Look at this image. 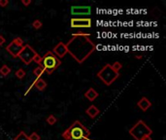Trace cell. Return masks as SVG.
Wrapping results in <instances>:
<instances>
[{"label":"cell","instance_id":"20","mask_svg":"<svg viewBox=\"0 0 166 140\" xmlns=\"http://www.w3.org/2000/svg\"><path fill=\"white\" fill-rule=\"evenodd\" d=\"M111 66H112V68H113L114 71H116V72L119 73V71L122 68V64L119 61H116V62H114Z\"/></svg>","mask_w":166,"mask_h":140},{"label":"cell","instance_id":"14","mask_svg":"<svg viewBox=\"0 0 166 140\" xmlns=\"http://www.w3.org/2000/svg\"><path fill=\"white\" fill-rule=\"evenodd\" d=\"M34 87H36L38 91L43 92V91H45V89L47 88V83H46V81L43 80V79H35Z\"/></svg>","mask_w":166,"mask_h":140},{"label":"cell","instance_id":"10","mask_svg":"<svg viewBox=\"0 0 166 140\" xmlns=\"http://www.w3.org/2000/svg\"><path fill=\"white\" fill-rule=\"evenodd\" d=\"M52 53L55 55L58 59H61V57H64L65 55L67 54V48H66V45L63 43V42H59L57 45H55L53 47Z\"/></svg>","mask_w":166,"mask_h":140},{"label":"cell","instance_id":"18","mask_svg":"<svg viewBox=\"0 0 166 140\" xmlns=\"http://www.w3.org/2000/svg\"><path fill=\"white\" fill-rule=\"evenodd\" d=\"M57 118L55 117L53 115H50V116H48L47 119H46V122L49 124L50 126H53V125H55V123H57Z\"/></svg>","mask_w":166,"mask_h":140},{"label":"cell","instance_id":"24","mask_svg":"<svg viewBox=\"0 0 166 140\" xmlns=\"http://www.w3.org/2000/svg\"><path fill=\"white\" fill-rule=\"evenodd\" d=\"M5 42H6V39L4 38L3 35H0V46H3L5 44Z\"/></svg>","mask_w":166,"mask_h":140},{"label":"cell","instance_id":"19","mask_svg":"<svg viewBox=\"0 0 166 140\" xmlns=\"http://www.w3.org/2000/svg\"><path fill=\"white\" fill-rule=\"evenodd\" d=\"M15 75H16V77L18 79H23L25 76V71L23 70V68H20V69H18L15 72Z\"/></svg>","mask_w":166,"mask_h":140},{"label":"cell","instance_id":"23","mask_svg":"<svg viewBox=\"0 0 166 140\" xmlns=\"http://www.w3.org/2000/svg\"><path fill=\"white\" fill-rule=\"evenodd\" d=\"M9 4V1L8 0H0V6L1 7H6L7 5Z\"/></svg>","mask_w":166,"mask_h":140},{"label":"cell","instance_id":"25","mask_svg":"<svg viewBox=\"0 0 166 140\" xmlns=\"http://www.w3.org/2000/svg\"><path fill=\"white\" fill-rule=\"evenodd\" d=\"M23 4L25 5V6H28V5L31 4V0H23Z\"/></svg>","mask_w":166,"mask_h":140},{"label":"cell","instance_id":"27","mask_svg":"<svg viewBox=\"0 0 166 140\" xmlns=\"http://www.w3.org/2000/svg\"><path fill=\"white\" fill-rule=\"evenodd\" d=\"M135 57H136V59H142V57H143V55H135Z\"/></svg>","mask_w":166,"mask_h":140},{"label":"cell","instance_id":"4","mask_svg":"<svg viewBox=\"0 0 166 140\" xmlns=\"http://www.w3.org/2000/svg\"><path fill=\"white\" fill-rule=\"evenodd\" d=\"M97 77L100 79L106 86H111L112 84L120 77V73L114 71L111 64L107 63V64H105L101 68V70H99L97 72Z\"/></svg>","mask_w":166,"mask_h":140},{"label":"cell","instance_id":"12","mask_svg":"<svg viewBox=\"0 0 166 140\" xmlns=\"http://www.w3.org/2000/svg\"><path fill=\"white\" fill-rule=\"evenodd\" d=\"M99 113H100V110H99L95 105H90L87 109H85V114L88 115V117H90L92 119L98 116Z\"/></svg>","mask_w":166,"mask_h":140},{"label":"cell","instance_id":"15","mask_svg":"<svg viewBox=\"0 0 166 140\" xmlns=\"http://www.w3.org/2000/svg\"><path fill=\"white\" fill-rule=\"evenodd\" d=\"M45 72H46V70H45V68L43 66H37L35 69L33 70V74L36 77V79H40V77H41Z\"/></svg>","mask_w":166,"mask_h":140},{"label":"cell","instance_id":"9","mask_svg":"<svg viewBox=\"0 0 166 140\" xmlns=\"http://www.w3.org/2000/svg\"><path fill=\"white\" fill-rule=\"evenodd\" d=\"M92 14L90 6H72L71 15L72 16H89Z\"/></svg>","mask_w":166,"mask_h":140},{"label":"cell","instance_id":"22","mask_svg":"<svg viewBox=\"0 0 166 140\" xmlns=\"http://www.w3.org/2000/svg\"><path fill=\"white\" fill-rule=\"evenodd\" d=\"M29 140H40V136L38 133L36 132H32L30 135H28Z\"/></svg>","mask_w":166,"mask_h":140},{"label":"cell","instance_id":"11","mask_svg":"<svg viewBox=\"0 0 166 140\" xmlns=\"http://www.w3.org/2000/svg\"><path fill=\"white\" fill-rule=\"evenodd\" d=\"M137 106L140 108V109L143 111V112H146L147 110L149 109L150 107L152 106V102L147 98V97H142V98L137 102Z\"/></svg>","mask_w":166,"mask_h":140},{"label":"cell","instance_id":"5","mask_svg":"<svg viewBox=\"0 0 166 140\" xmlns=\"http://www.w3.org/2000/svg\"><path fill=\"white\" fill-rule=\"evenodd\" d=\"M61 61L58 57H55L52 52H47L46 55L42 57V66L45 68L46 72L52 74L58 66H60Z\"/></svg>","mask_w":166,"mask_h":140},{"label":"cell","instance_id":"8","mask_svg":"<svg viewBox=\"0 0 166 140\" xmlns=\"http://www.w3.org/2000/svg\"><path fill=\"white\" fill-rule=\"evenodd\" d=\"M70 25L73 28H89L92 27V18H72Z\"/></svg>","mask_w":166,"mask_h":140},{"label":"cell","instance_id":"6","mask_svg":"<svg viewBox=\"0 0 166 140\" xmlns=\"http://www.w3.org/2000/svg\"><path fill=\"white\" fill-rule=\"evenodd\" d=\"M37 55H38V53L32 48L30 45L26 44V45H23V48L21 50V52L20 53L18 57H20V60L25 63V65H29L37 57Z\"/></svg>","mask_w":166,"mask_h":140},{"label":"cell","instance_id":"3","mask_svg":"<svg viewBox=\"0 0 166 140\" xmlns=\"http://www.w3.org/2000/svg\"><path fill=\"white\" fill-rule=\"evenodd\" d=\"M128 132L135 140H143L146 136H151L152 134V130L143 120H139L128 130Z\"/></svg>","mask_w":166,"mask_h":140},{"label":"cell","instance_id":"7","mask_svg":"<svg viewBox=\"0 0 166 140\" xmlns=\"http://www.w3.org/2000/svg\"><path fill=\"white\" fill-rule=\"evenodd\" d=\"M23 48V41L20 37L15 38L13 41H11L6 47V51L12 55L13 57H18L21 50Z\"/></svg>","mask_w":166,"mask_h":140},{"label":"cell","instance_id":"16","mask_svg":"<svg viewBox=\"0 0 166 140\" xmlns=\"http://www.w3.org/2000/svg\"><path fill=\"white\" fill-rule=\"evenodd\" d=\"M10 73H11V69L8 65L4 64L3 66H1V68H0V74H1L2 76H8Z\"/></svg>","mask_w":166,"mask_h":140},{"label":"cell","instance_id":"1","mask_svg":"<svg viewBox=\"0 0 166 140\" xmlns=\"http://www.w3.org/2000/svg\"><path fill=\"white\" fill-rule=\"evenodd\" d=\"M89 33H74L72 38L66 43L67 53L77 62L82 64L95 51V44L89 39Z\"/></svg>","mask_w":166,"mask_h":140},{"label":"cell","instance_id":"21","mask_svg":"<svg viewBox=\"0 0 166 140\" xmlns=\"http://www.w3.org/2000/svg\"><path fill=\"white\" fill-rule=\"evenodd\" d=\"M43 25V23L40 22L39 20H35L33 23H32V26H33L35 29H39V28H41Z\"/></svg>","mask_w":166,"mask_h":140},{"label":"cell","instance_id":"13","mask_svg":"<svg viewBox=\"0 0 166 140\" xmlns=\"http://www.w3.org/2000/svg\"><path fill=\"white\" fill-rule=\"evenodd\" d=\"M98 96H99V94L92 88L88 89L87 91L85 92V97L89 100V101H93L96 97H98Z\"/></svg>","mask_w":166,"mask_h":140},{"label":"cell","instance_id":"17","mask_svg":"<svg viewBox=\"0 0 166 140\" xmlns=\"http://www.w3.org/2000/svg\"><path fill=\"white\" fill-rule=\"evenodd\" d=\"M14 140H29V138H28V135L25 131H20V132L15 137Z\"/></svg>","mask_w":166,"mask_h":140},{"label":"cell","instance_id":"26","mask_svg":"<svg viewBox=\"0 0 166 140\" xmlns=\"http://www.w3.org/2000/svg\"><path fill=\"white\" fill-rule=\"evenodd\" d=\"M143 140H152V137L151 136H146Z\"/></svg>","mask_w":166,"mask_h":140},{"label":"cell","instance_id":"2","mask_svg":"<svg viewBox=\"0 0 166 140\" xmlns=\"http://www.w3.org/2000/svg\"><path fill=\"white\" fill-rule=\"evenodd\" d=\"M89 135L90 131L80 121H75L61 134L62 138L65 140H87Z\"/></svg>","mask_w":166,"mask_h":140}]
</instances>
